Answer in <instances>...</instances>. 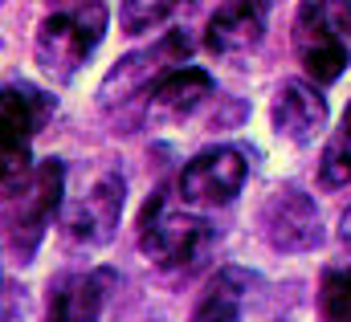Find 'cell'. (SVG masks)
<instances>
[{"label": "cell", "mask_w": 351, "mask_h": 322, "mask_svg": "<svg viewBox=\"0 0 351 322\" xmlns=\"http://www.w3.org/2000/svg\"><path fill=\"white\" fill-rule=\"evenodd\" d=\"M213 94H217V82H213L208 70H200V66H180V70L164 74V78L152 86V94L143 98V114H147V119H188V114H196Z\"/></svg>", "instance_id": "cell-13"}, {"label": "cell", "mask_w": 351, "mask_h": 322, "mask_svg": "<svg viewBox=\"0 0 351 322\" xmlns=\"http://www.w3.org/2000/svg\"><path fill=\"white\" fill-rule=\"evenodd\" d=\"M319 319L323 322H351V269H323L319 277Z\"/></svg>", "instance_id": "cell-16"}, {"label": "cell", "mask_w": 351, "mask_h": 322, "mask_svg": "<svg viewBox=\"0 0 351 322\" xmlns=\"http://www.w3.org/2000/svg\"><path fill=\"white\" fill-rule=\"evenodd\" d=\"M135 241H139V253L152 265H160V269H184V265L200 261L204 249L213 245V225L204 216L180 208L172 188H160L139 208Z\"/></svg>", "instance_id": "cell-2"}, {"label": "cell", "mask_w": 351, "mask_h": 322, "mask_svg": "<svg viewBox=\"0 0 351 322\" xmlns=\"http://www.w3.org/2000/svg\"><path fill=\"white\" fill-rule=\"evenodd\" d=\"M62 192H66V163L41 160L33 175L4 200V233H8V245L21 253V261H29L41 237L49 233L62 208Z\"/></svg>", "instance_id": "cell-5"}, {"label": "cell", "mask_w": 351, "mask_h": 322, "mask_svg": "<svg viewBox=\"0 0 351 322\" xmlns=\"http://www.w3.org/2000/svg\"><path fill=\"white\" fill-rule=\"evenodd\" d=\"M339 241H343V249L351 253V204L343 208V216H339Z\"/></svg>", "instance_id": "cell-19"}, {"label": "cell", "mask_w": 351, "mask_h": 322, "mask_svg": "<svg viewBox=\"0 0 351 322\" xmlns=\"http://www.w3.org/2000/svg\"><path fill=\"white\" fill-rule=\"evenodd\" d=\"M188 49H192V45H188L184 33H168V37H160L156 45L119 58V66H110V74L98 86V106L110 110V106H127V102H135V98L143 102V98L152 94V86L164 78V74H172V70H180V66L188 62Z\"/></svg>", "instance_id": "cell-7"}, {"label": "cell", "mask_w": 351, "mask_h": 322, "mask_svg": "<svg viewBox=\"0 0 351 322\" xmlns=\"http://www.w3.org/2000/svg\"><path fill=\"white\" fill-rule=\"evenodd\" d=\"M351 184V98L339 114V127L331 131L323 156H319V188L323 192H339Z\"/></svg>", "instance_id": "cell-15"}, {"label": "cell", "mask_w": 351, "mask_h": 322, "mask_svg": "<svg viewBox=\"0 0 351 322\" xmlns=\"http://www.w3.org/2000/svg\"><path fill=\"white\" fill-rule=\"evenodd\" d=\"M254 286H258V273H250L241 265H221L204 282V290H200L188 322H241L245 298L254 294Z\"/></svg>", "instance_id": "cell-14"}, {"label": "cell", "mask_w": 351, "mask_h": 322, "mask_svg": "<svg viewBox=\"0 0 351 322\" xmlns=\"http://www.w3.org/2000/svg\"><path fill=\"white\" fill-rule=\"evenodd\" d=\"M123 204H127V179L119 171H102L86 188V196L70 204V212H66V237L78 245H90V249L110 245L114 233H119Z\"/></svg>", "instance_id": "cell-9"}, {"label": "cell", "mask_w": 351, "mask_h": 322, "mask_svg": "<svg viewBox=\"0 0 351 322\" xmlns=\"http://www.w3.org/2000/svg\"><path fill=\"white\" fill-rule=\"evenodd\" d=\"M176 12V4H123L119 8V21H123V33L139 37L147 29H156L160 21H168Z\"/></svg>", "instance_id": "cell-17"}, {"label": "cell", "mask_w": 351, "mask_h": 322, "mask_svg": "<svg viewBox=\"0 0 351 322\" xmlns=\"http://www.w3.org/2000/svg\"><path fill=\"white\" fill-rule=\"evenodd\" d=\"M0 322H37L33 319V306H29V298L25 294H4L0 298Z\"/></svg>", "instance_id": "cell-18"}, {"label": "cell", "mask_w": 351, "mask_h": 322, "mask_svg": "<svg viewBox=\"0 0 351 322\" xmlns=\"http://www.w3.org/2000/svg\"><path fill=\"white\" fill-rule=\"evenodd\" d=\"M245 175H250L245 151L221 143V147H208V151L192 156L180 167V175L172 184V196L180 208L204 216V212H217V208L233 204L241 196V188H245Z\"/></svg>", "instance_id": "cell-6"}, {"label": "cell", "mask_w": 351, "mask_h": 322, "mask_svg": "<svg viewBox=\"0 0 351 322\" xmlns=\"http://www.w3.org/2000/svg\"><path fill=\"white\" fill-rule=\"evenodd\" d=\"M53 106V94L37 86H0V200H8L33 175L29 143Z\"/></svg>", "instance_id": "cell-4"}, {"label": "cell", "mask_w": 351, "mask_h": 322, "mask_svg": "<svg viewBox=\"0 0 351 322\" xmlns=\"http://www.w3.org/2000/svg\"><path fill=\"white\" fill-rule=\"evenodd\" d=\"M269 4H221L204 25V49L213 58H241L265 37Z\"/></svg>", "instance_id": "cell-12"}, {"label": "cell", "mask_w": 351, "mask_h": 322, "mask_svg": "<svg viewBox=\"0 0 351 322\" xmlns=\"http://www.w3.org/2000/svg\"><path fill=\"white\" fill-rule=\"evenodd\" d=\"M269 127L290 147L315 143V135L327 127V98H323V90L311 86L306 78L282 82L274 90V102H269Z\"/></svg>", "instance_id": "cell-10"}, {"label": "cell", "mask_w": 351, "mask_h": 322, "mask_svg": "<svg viewBox=\"0 0 351 322\" xmlns=\"http://www.w3.org/2000/svg\"><path fill=\"white\" fill-rule=\"evenodd\" d=\"M106 21H110L106 4H53L41 16L37 37H33V58L41 74L58 86L74 82L86 58L102 45Z\"/></svg>", "instance_id": "cell-1"}, {"label": "cell", "mask_w": 351, "mask_h": 322, "mask_svg": "<svg viewBox=\"0 0 351 322\" xmlns=\"http://www.w3.org/2000/svg\"><path fill=\"white\" fill-rule=\"evenodd\" d=\"M258 233L278 253H311L323 245V212L298 184H278L258 208Z\"/></svg>", "instance_id": "cell-8"}, {"label": "cell", "mask_w": 351, "mask_h": 322, "mask_svg": "<svg viewBox=\"0 0 351 322\" xmlns=\"http://www.w3.org/2000/svg\"><path fill=\"white\" fill-rule=\"evenodd\" d=\"M294 53L311 86H331L351 66V4L319 0L294 12Z\"/></svg>", "instance_id": "cell-3"}, {"label": "cell", "mask_w": 351, "mask_h": 322, "mask_svg": "<svg viewBox=\"0 0 351 322\" xmlns=\"http://www.w3.org/2000/svg\"><path fill=\"white\" fill-rule=\"evenodd\" d=\"M106 286H110L106 269L58 273L49 282V294H45V322H102Z\"/></svg>", "instance_id": "cell-11"}]
</instances>
